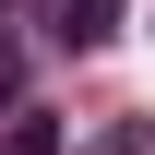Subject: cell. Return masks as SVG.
Wrapping results in <instances>:
<instances>
[{"instance_id": "3957f363", "label": "cell", "mask_w": 155, "mask_h": 155, "mask_svg": "<svg viewBox=\"0 0 155 155\" xmlns=\"http://www.w3.org/2000/svg\"><path fill=\"white\" fill-rule=\"evenodd\" d=\"M12 107H24V48L0 36V119H12Z\"/></svg>"}, {"instance_id": "6da1fadb", "label": "cell", "mask_w": 155, "mask_h": 155, "mask_svg": "<svg viewBox=\"0 0 155 155\" xmlns=\"http://www.w3.org/2000/svg\"><path fill=\"white\" fill-rule=\"evenodd\" d=\"M36 24L60 48H107V0H36Z\"/></svg>"}, {"instance_id": "7a4b0ae2", "label": "cell", "mask_w": 155, "mask_h": 155, "mask_svg": "<svg viewBox=\"0 0 155 155\" xmlns=\"http://www.w3.org/2000/svg\"><path fill=\"white\" fill-rule=\"evenodd\" d=\"M0 155H60V131H48L36 107H12V131H0Z\"/></svg>"}]
</instances>
